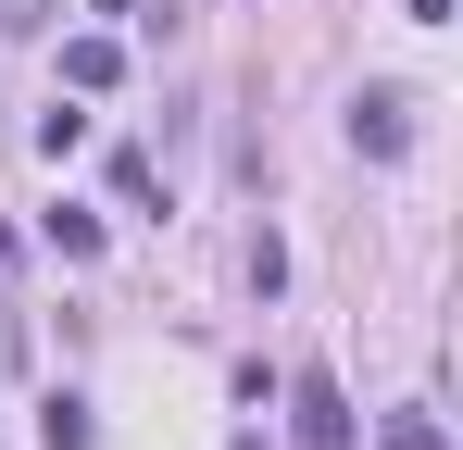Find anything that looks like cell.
<instances>
[{"instance_id":"obj_1","label":"cell","mask_w":463,"mask_h":450,"mask_svg":"<svg viewBox=\"0 0 463 450\" xmlns=\"http://www.w3.org/2000/svg\"><path fill=\"white\" fill-rule=\"evenodd\" d=\"M351 150L401 163V150H413V100H401V88H364V100H351Z\"/></svg>"},{"instance_id":"obj_2","label":"cell","mask_w":463,"mask_h":450,"mask_svg":"<svg viewBox=\"0 0 463 450\" xmlns=\"http://www.w3.org/2000/svg\"><path fill=\"white\" fill-rule=\"evenodd\" d=\"M288 413H301V438H313V450H351V400H338L326 375H301V388H288Z\"/></svg>"},{"instance_id":"obj_3","label":"cell","mask_w":463,"mask_h":450,"mask_svg":"<svg viewBox=\"0 0 463 450\" xmlns=\"http://www.w3.org/2000/svg\"><path fill=\"white\" fill-rule=\"evenodd\" d=\"M38 238H51V250H63V263H100V213H76V201H63V213L38 225Z\"/></svg>"},{"instance_id":"obj_4","label":"cell","mask_w":463,"mask_h":450,"mask_svg":"<svg viewBox=\"0 0 463 450\" xmlns=\"http://www.w3.org/2000/svg\"><path fill=\"white\" fill-rule=\"evenodd\" d=\"M113 75H126L113 38H76V51H63V88H113Z\"/></svg>"},{"instance_id":"obj_5","label":"cell","mask_w":463,"mask_h":450,"mask_svg":"<svg viewBox=\"0 0 463 450\" xmlns=\"http://www.w3.org/2000/svg\"><path fill=\"white\" fill-rule=\"evenodd\" d=\"M376 450H451V426H439V413H388Z\"/></svg>"},{"instance_id":"obj_6","label":"cell","mask_w":463,"mask_h":450,"mask_svg":"<svg viewBox=\"0 0 463 450\" xmlns=\"http://www.w3.org/2000/svg\"><path fill=\"white\" fill-rule=\"evenodd\" d=\"M51 450H88V400H51V426H38Z\"/></svg>"},{"instance_id":"obj_7","label":"cell","mask_w":463,"mask_h":450,"mask_svg":"<svg viewBox=\"0 0 463 450\" xmlns=\"http://www.w3.org/2000/svg\"><path fill=\"white\" fill-rule=\"evenodd\" d=\"M51 25V0H0V38H38Z\"/></svg>"},{"instance_id":"obj_8","label":"cell","mask_w":463,"mask_h":450,"mask_svg":"<svg viewBox=\"0 0 463 450\" xmlns=\"http://www.w3.org/2000/svg\"><path fill=\"white\" fill-rule=\"evenodd\" d=\"M13 351H25V338H13V325H0V375H13Z\"/></svg>"}]
</instances>
